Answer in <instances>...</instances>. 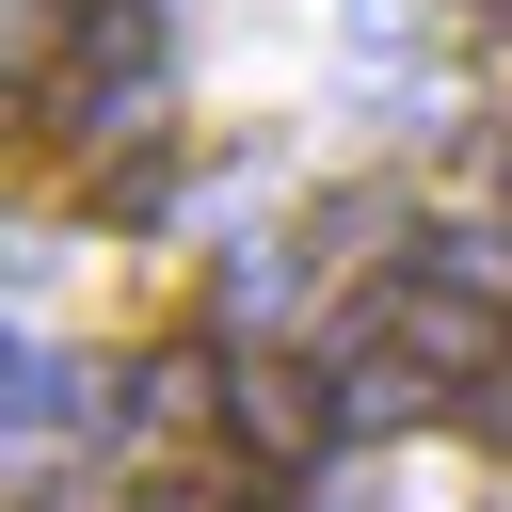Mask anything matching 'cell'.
<instances>
[{
  "label": "cell",
  "mask_w": 512,
  "mask_h": 512,
  "mask_svg": "<svg viewBox=\"0 0 512 512\" xmlns=\"http://www.w3.org/2000/svg\"><path fill=\"white\" fill-rule=\"evenodd\" d=\"M48 48H64V80H144V64H160V16H144V0H64Z\"/></svg>",
  "instance_id": "3"
},
{
  "label": "cell",
  "mask_w": 512,
  "mask_h": 512,
  "mask_svg": "<svg viewBox=\"0 0 512 512\" xmlns=\"http://www.w3.org/2000/svg\"><path fill=\"white\" fill-rule=\"evenodd\" d=\"M176 176H192V128H160V144H96L64 192H80L96 224H160V192H176Z\"/></svg>",
  "instance_id": "2"
},
{
  "label": "cell",
  "mask_w": 512,
  "mask_h": 512,
  "mask_svg": "<svg viewBox=\"0 0 512 512\" xmlns=\"http://www.w3.org/2000/svg\"><path fill=\"white\" fill-rule=\"evenodd\" d=\"M224 448H240L256 480L320 464V448H336V384H320L304 352H256V368H224Z\"/></svg>",
  "instance_id": "1"
}]
</instances>
